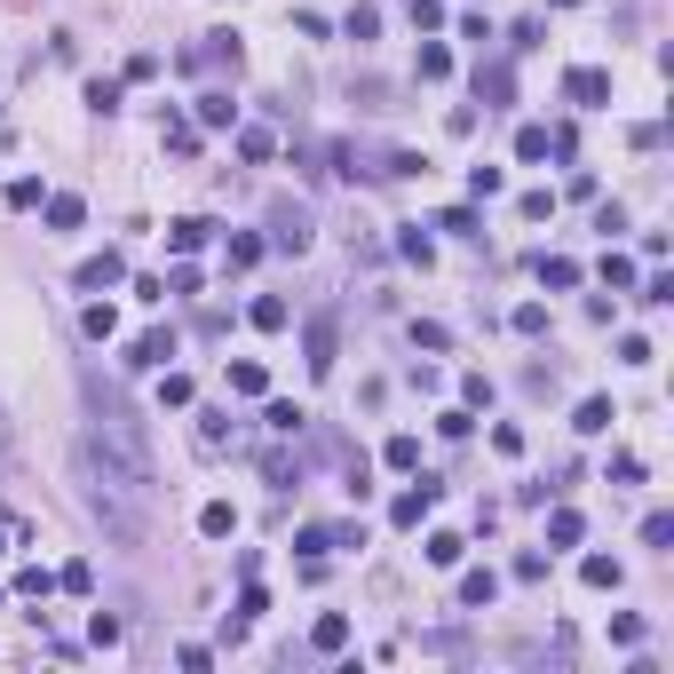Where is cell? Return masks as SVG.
<instances>
[{
  "mask_svg": "<svg viewBox=\"0 0 674 674\" xmlns=\"http://www.w3.org/2000/svg\"><path fill=\"white\" fill-rule=\"evenodd\" d=\"M230 389H238V397H270V373H262L254 357H238V365H230Z\"/></svg>",
  "mask_w": 674,
  "mask_h": 674,
  "instance_id": "4fadbf2b",
  "label": "cell"
},
{
  "mask_svg": "<svg viewBox=\"0 0 674 674\" xmlns=\"http://www.w3.org/2000/svg\"><path fill=\"white\" fill-rule=\"evenodd\" d=\"M421 556L437 563V571H452V563L468 556V540H460V532H429V548H421Z\"/></svg>",
  "mask_w": 674,
  "mask_h": 674,
  "instance_id": "5bb4252c",
  "label": "cell"
},
{
  "mask_svg": "<svg viewBox=\"0 0 674 674\" xmlns=\"http://www.w3.org/2000/svg\"><path fill=\"white\" fill-rule=\"evenodd\" d=\"M611 421H619V413H611V397H587V405L571 413V429H579V437H603Z\"/></svg>",
  "mask_w": 674,
  "mask_h": 674,
  "instance_id": "8fae6325",
  "label": "cell"
},
{
  "mask_svg": "<svg viewBox=\"0 0 674 674\" xmlns=\"http://www.w3.org/2000/svg\"><path fill=\"white\" fill-rule=\"evenodd\" d=\"M167 151H175V159H191V151H199V127H183V119H175V127H167Z\"/></svg>",
  "mask_w": 674,
  "mask_h": 674,
  "instance_id": "f35d334b",
  "label": "cell"
},
{
  "mask_svg": "<svg viewBox=\"0 0 674 674\" xmlns=\"http://www.w3.org/2000/svg\"><path fill=\"white\" fill-rule=\"evenodd\" d=\"M56 587H64V595H88V587H96V571H88V563H64V571H56Z\"/></svg>",
  "mask_w": 674,
  "mask_h": 674,
  "instance_id": "e575fe53",
  "label": "cell"
},
{
  "mask_svg": "<svg viewBox=\"0 0 674 674\" xmlns=\"http://www.w3.org/2000/svg\"><path fill=\"white\" fill-rule=\"evenodd\" d=\"M270 246L302 254V246H310V207H294V199H270Z\"/></svg>",
  "mask_w": 674,
  "mask_h": 674,
  "instance_id": "7a4b0ae2",
  "label": "cell"
},
{
  "mask_svg": "<svg viewBox=\"0 0 674 674\" xmlns=\"http://www.w3.org/2000/svg\"><path fill=\"white\" fill-rule=\"evenodd\" d=\"M40 207H48V230H80V215H88L80 191H56V199H40Z\"/></svg>",
  "mask_w": 674,
  "mask_h": 674,
  "instance_id": "7c38bea8",
  "label": "cell"
},
{
  "mask_svg": "<svg viewBox=\"0 0 674 674\" xmlns=\"http://www.w3.org/2000/svg\"><path fill=\"white\" fill-rule=\"evenodd\" d=\"M563 96H571L579 112H603V104H611V72H603V64H571V72H563Z\"/></svg>",
  "mask_w": 674,
  "mask_h": 674,
  "instance_id": "6da1fadb",
  "label": "cell"
},
{
  "mask_svg": "<svg viewBox=\"0 0 674 674\" xmlns=\"http://www.w3.org/2000/svg\"><path fill=\"white\" fill-rule=\"evenodd\" d=\"M230 119H238V104H230L223 88H215V96H199V127H230Z\"/></svg>",
  "mask_w": 674,
  "mask_h": 674,
  "instance_id": "603a6c76",
  "label": "cell"
},
{
  "mask_svg": "<svg viewBox=\"0 0 674 674\" xmlns=\"http://www.w3.org/2000/svg\"><path fill=\"white\" fill-rule=\"evenodd\" d=\"M508 326H516V334H548V302H516Z\"/></svg>",
  "mask_w": 674,
  "mask_h": 674,
  "instance_id": "83f0119b",
  "label": "cell"
},
{
  "mask_svg": "<svg viewBox=\"0 0 674 674\" xmlns=\"http://www.w3.org/2000/svg\"><path fill=\"white\" fill-rule=\"evenodd\" d=\"M270 151H278V143H270V127H238V159H254V167H262Z\"/></svg>",
  "mask_w": 674,
  "mask_h": 674,
  "instance_id": "7402d4cb",
  "label": "cell"
},
{
  "mask_svg": "<svg viewBox=\"0 0 674 674\" xmlns=\"http://www.w3.org/2000/svg\"><path fill=\"white\" fill-rule=\"evenodd\" d=\"M556 8H579V0H556Z\"/></svg>",
  "mask_w": 674,
  "mask_h": 674,
  "instance_id": "f6af8a7d",
  "label": "cell"
},
{
  "mask_svg": "<svg viewBox=\"0 0 674 674\" xmlns=\"http://www.w3.org/2000/svg\"><path fill=\"white\" fill-rule=\"evenodd\" d=\"M310 643H318V651H341V643H349V619H341V611H326V619L310 627Z\"/></svg>",
  "mask_w": 674,
  "mask_h": 674,
  "instance_id": "44dd1931",
  "label": "cell"
},
{
  "mask_svg": "<svg viewBox=\"0 0 674 674\" xmlns=\"http://www.w3.org/2000/svg\"><path fill=\"white\" fill-rule=\"evenodd\" d=\"M635 302H651V310H667V302H674V278H643V294H635Z\"/></svg>",
  "mask_w": 674,
  "mask_h": 674,
  "instance_id": "7bdbcfd3",
  "label": "cell"
},
{
  "mask_svg": "<svg viewBox=\"0 0 674 674\" xmlns=\"http://www.w3.org/2000/svg\"><path fill=\"white\" fill-rule=\"evenodd\" d=\"M603 286L627 294V286H635V262H627V254H603Z\"/></svg>",
  "mask_w": 674,
  "mask_h": 674,
  "instance_id": "4316f807",
  "label": "cell"
},
{
  "mask_svg": "<svg viewBox=\"0 0 674 674\" xmlns=\"http://www.w3.org/2000/svg\"><path fill=\"white\" fill-rule=\"evenodd\" d=\"M445 72H452V48L429 40V48H421V80H445Z\"/></svg>",
  "mask_w": 674,
  "mask_h": 674,
  "instance_id": "d590c367",
  "label": "cell"
},
{
  "mask_svg": "<svg viewBox=\"0 0 674 674\" xmlns=\"http://www.w3.org/2000/svg\"><path fill=\"white\" fill-rule=\"evenodd\" d=\"M16 595H32V603H40V595H56V571H40V563H32V571H16Z\"/></svg>",
  "mask_w": 674,
  "mask_h": 674,
  "instance_id": "f1b7e54d",
  "label": "cell"
},
{
  "mask_svg": "<svg viewBox=\"0 0 674 674\" xmlns=\"http://www.w3.org/2000/svg\"><path fill=\"white\" fill-rule=\"evenodd\" d=\"M429 508H437V484H429V476H421V484H413V492H397V500H389V524H397V532H413V524H421V516H429Z\"/></svg>",
  "mask_w": 674,
  "mask_h": 674,
  "instance_id": "3957f363",
  "label": "cell"
},
{
  "mask_svg": "<svg viewBox=\"0 0 674 674\" xmlns=\"http://www.w3.org/2000/svg\"><path fill=\"white\" fill-rule=\"evenodd\" d=\"M468 191H476V199H500L508 175H500V167H468Z\"/></svg>",
  "mask_w": 674,
  "mask_h": 674,
  "instance_id": "cb8c5ba5",
  "label": "cell"
},
{
  "mask_svg": "<svg viewBox=\"0 0 674 674\" xmlns=\"http://www.w3.org/2000/svg\"><path fill=\"white\" fill-rule=\"evenodd\" d=\"M397 246H405V262H421V270H429V254H437V246H429V230H421V223H405V238H397Z\"/></svg>",
  "mask_w": 674,
  "mask_h": 674,
  "instance_id": "4dcf8cb0",
  "label": "cell"
},
{
  "mask_svg": "<svg viewBox=\"0 0 674 674\" xmlns=\"http://www.w3.org/2000/svg\"><path fill=\"white\" fill-rule=\"evenodd\" d=\"M492 595H500V571H492V563H484V571H460V603H468V611H484Z\"/></svg>",
  "mask_w": 674,
  "mask_h": 674,
  "instance_id": "ba28073f",
  "label": "cell"
},
{
  "mask_svg": "<svg viewBox=\"0 0 674 674\" xmlns=\"http://www.w3.org/2000/svg\"><path fill=\"white\" fill-rule=\"evenodd\" d=\"M254 262H262V238L238 230V238H230V270H254Z\"/></svg>",
  "mask_w": 674,
  "mask_h": 674,
  "instance_id": "484cf974",
  "label": "cell"
},
{
  "mask_svg": "<svg viewBox=\"0 0 674 674\" xmlns=\"http://www.w3.org/2000/svg\"><path fill=\"white\" fill-rule=\"evenodd\" d=\"M199 532H207V540H230V532H238V516H230V500H207V508H199Z\"/></svg>",
  "mask_w": 674,
  "mask_h": 674,
  "instance_id": "9a60e30c",
  "label": "cell"
},
{
  "mask_svg": "<svg viewBox=\"0 0 674 674\" xmlns=\"http://www.w3.org/2000/svg\"><path fill=\"white\" fill-rule=\"evenodd\" d=\"M262 611H270V595H262V587L246 579V587H238V619H262Z\"/></svg>",
  "mask_w": 674,
  "mask_h": 674,
  "instance_id": "b9f144b4",
  "label": "cell"
},
{
  "mask_svg": "<svg viewBox=\"0 0 674 674\" xmlns=\"http://www.w3.org/2000/svg\"><path fill=\"white\" fill-rule=\"evenodd\" d=\"M119 278H127V254H119V246H104V254L80 262V286H88V294H104V286H119Z\"/></svg>",
  "mask_w": 674,
  "mask_h": 674,
  "instance_id": "277c9868",
  "label": "cell"
},
{
  "mask_svg": "<svg viewBox=\"0 0 674 674\" xmlns=\"http://www.w3.org/2000/svg\"><path fill=\"white\" fill-rule=\"evenodd\" d=\"M437 230H452V238H484V223H476L468 207H445V215H437Z\"/></svg>",
  "mask_w": 674,
  "mask_h": 674,
  "instance_id": "f546056e",
  "label": "cell"
},
{
  "mask_svg": "<svg viewBox=\"0 0 674 674\" xmlns=\"http://www.w3.org/2000/svg\"><path fill=\"white\" fill-rule=\"evenodd\" d=\"M532 270H540V286H556V294H571V286H579V262H571V254H540Z\"/></svg>",
  "mask_w": 674,
  "mask_h": 674,
  "instance_id": "9c48e42d",
  "label": "cell"
},
{
  "mask_svg": "<svg viewBox=\"0 0 674 674\" xmlns=\"http://www.w3.org/2000/svg\"><path fill=\"white\" fill-rule=\"evenodd\" d=\"M476 96H484V112H500V104L516 96V72H508V64H476Z\"/></svg>",
  "mask_w": 674,
  "mask_h": 674,
  "instance_id": "52a82bcc",
  "label": "cell"
},
{
  "mask_svg": "<svg viewBox=\"0 0 674 674\" xmlns=\"http://www.w3.org/2000/svg\"><path fill=\"white\" fill-rule=\"evenodd\" d=\"M207 238H215V223H199V215H183V223H167V246H175V254H199Z\"/></svg>",
  "mask_w": 674,
  "mask_h": 674,
  "instance_id": "30bf717a",
  "label": "cell"
},
{
  "mask_svg": "<svg viewBox=\"0 0 674 674\" xmlns=\"http://www.w3.org/2000/svg\"><path fill=\"white\" fill-rule=\"evenodd\" d=\"M413 24H421V32H437V24H445V0H413Z\"/></svg>",
  "mask_w": 674,
  "mask_h": 674,
  "instance_id": "ee69618b",
  "label": "cell"
},
{
  "mask_svg": "<svg viewBox=\"0 0 674 674\" xmlns=\"http://www.w3.org/2000/svg\"><path fill=\"white\" fill-rule=\"evenodd\" d=\"M302 349H310V373H334V357H341V334H334V318H310V334H302Z\"/></svg>",
  "mask_w": 674,
  "mask_h": 674,
  "instance_id": "8992f818",
  "label": "cell"
},
{
  "mask_svg": "<svg viewBox=\"0 0 674 674\" xmlns=\"http://www.w3.org/2000/svg\"><path fill=\"white\" fill-rule=\"evenodd\" d=\"M167 357H175V334H167V326H151V334L127 341V365H135V373H151V365H167Z\"/></svg>",
  "mask_w": 674,
  "mask_h": 674,
  "instance_id": "5b68a950",
  "label": "cell"
},
{
  "mask_svg": "<svg viewBox=\"0 0 674 674\" xmlns=\"http://www.w3.org/2000/svg\"><path fill=\"white\" fill-rule=\"evenodd\" d=\"M516 215H524V223H548V215H556V191H524Z\"/></svg>",
  "mask_w": 674,
  "mask_h": 674,
  "instance_id": "d4e9b609",
  "label": "cell"
},
{
  "mask_svg": "<svg viewBox=\"0 0 674 674\" xmlns=\"http://www.w3.org/2000/svg\"><path fill=\"white\" fill-rule=\"evenodd\" d=\"M0 595H8V587H0Z\"/></svg>",
  "mask_w": 674,
  "mask_h": 674,
  "instance_id": "bcb514c9",
  "label": "cell"
},
{
  "mask_svg": "<svg viewBox=\"0 0 674 674\" xmlns=\"http://www.w3.org/2000/svg\"><path fill=\"white\" fill-rule=\"evenodd\" d=\"M254 326H262V334H286V326H294V310H286L278 294H262V302H254Z\"/></svg>",
  "mask_w": 674,
  "mask_h": 674,
  "instance_id": "2e32d148",
  "label": "cell"
},
{
  "mask_svg": "<svg viewBox=\"0 0 674 674\" xmlns=\"http://www.w3.org/2000/svg\"><path fill=\"white\" fill-rule=\"evenodd\" d=\"M88 112H119V80H88Z\"/></svg>",
  "mask_w": 674,
  "mask_h": 674,
  "instance_id": "8d00e7d4",
  "label": "cell"
},
{
  "mask_svg": "<svg viewBox=\"0 0 674 674\" xmlns=\"http://www.w3.org/2000/svg\"><path fill=\"white\" fill-rule=\"evenodd\" d=\"M80 334H88V341H112V334H119V318L104 310V302H88V310H80Z\"/></svg>",
  "mask_w": 674,
  "mask_h": 674,
  "instance_id": "ac0fdd59",
  "label": "cell"
},
{
  "mask_svg": "<svg viewBox=\"0 0 674 674\" xmlns=\"http://www.w3.org/2000/svg\"><path fill=\"white\" fill-rule=\"evenodd\" d=\"M381 460H389V468H405V476H413V468H421V437H389V445H381Z\"/></svg>",
  "mask_w": 674,
  "mask_h": 674,
  "instance_id": "d6986e66",
  "label": "cell"
},
{
  "mask_svg": "<svg viewBox=\"0 0 674 674\" xmlns=\"http://www.w3.org/2000/svg\"><path fill=\"white\" fill-rule=\"evenodd\" d=\"M262 421H270L278 437H302V421H310V413H302V405H286V397H270V413H262Z\"/></svg>",
  "mask_w": 674,
  "mask_h": 674,
  "instance_id": "e0dca14e",
  "label": "cell"
},
{
  "mask_svg": "<svg viewBox=\"0 0 674 674\" xmlns=\"http://www.w3.org/2000/svg\"><path fill=\"white\" fill-rule=\"evenodd\" d=\"M579 579H587V587H619V563H611V556H587V563H579Z\"/></svg>",
  "mask_w": 674,
  "mask_h": 674,
  "instance_id": "1f68e13d",
  "label": "cell"
},
{
  "mask_svg": "<svg viewBox=\"0 0 674 674\" xmlns=\"http://www.w3.org/2000/svg\"><path fill=\"white\" fill-rule=\"evenodd\" d=\"M516 159H548V127H524L516 135Z\"/></svg>",
  "mask_w": 674,
  "mask_h": 674,
  "instance_id": "ab89813d",
  "label": "cell"
},
{
  "mask_svg": "<svg viewBox=\"0 0 674 674\" xmlns=\"http://www.w3.org/2000/svg\"><path fill=\"white\" fill-rule=\"evenodd\" d=\"M8 207H40V175H16L8 183Z\"/></svg>",
  "mask_w": 674,
  "mask_h": 674,
  "instance_id": "60d3db41",
  "label": "cell"
},
{
  "mask_svg": "<svg viewBox=\"0 0 674 674\" xmlns=\"http://www.w3.org/2000/svg\"><path fill=\"white\" fill-rule=\"evenodd\" d=\"M159 405H191V373H159Z\"/></svg>",
  "mask_w": 674,
  "mask_h": 674,
  "instance_id": "836d02e7",
  "label": "cell"
},
{
  "mask_svg": "<svg viewBox=\"0 0 674 674\" xmlns=\"http://www.w3.org/2000/svg\"><path fill=\"white\" fill-rule=\"evenodd\" d=\"M643 548H674V516H643Z\"/></svg>",
  "mask_w": 674,
  "mask_h": 674,
  "instance_id": "74e56055",
  "label": "cell"
},
{
  "mask_svg": "<svg viewBox=\"0 0 674 674\" xmlns=\"http://www.w3.org/2000/svg\"><path fill=\"white\" fill-rule=\"evenodd\" d=\"M341 32H349V40H373V32H381V8H349V24H341Z\"/></svg>",
  "mask_w": 674,
  "mask_h": 674,
  "instance_id": "d6a6232c",
  "label": "cell"
},
{
  "mask_svg": "<svg viewBox=\"0 0 674 674\" xmlns=\"http://www.w3.org/2000/svg\"><path fill=\"white\" fill-rule=\"evenodd\" d=\"M579 532H587L579 508H556V516H548V540H556V548H579Z\"/></svg>",
  "mask_w": 674,
  "mask_h": 674,
  "instance_id": "ffe728a7",
  "label": "cell"
}]
</instances>
